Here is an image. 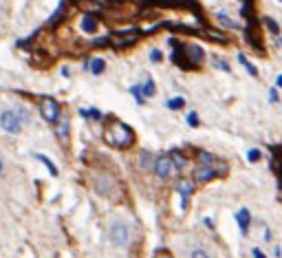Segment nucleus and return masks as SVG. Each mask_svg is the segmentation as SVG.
<instances>
[{
  "instance_id": "nucleus-32",
  "label": "nucleus",
  "mask_w": 282,
  "mask_h": 258,
  "mask_svg": "<svg viewBox=\"0 0 282 258\" xmlns=\"http://www.w3.org/2000/svg\"><path fill=\"white\" fill-rule=\"evenodd\" d=\"M2 172H4V165H2V161H0V177H2Z\"/></svg>"
},
{
  "instance_id": "nucleus-9",
  "label": "nucleus",
  "mask_w": 282,
  "mask_h": 258,
  "mask_svg": "<svg viewBox=\"0 0 282 258\" xmlns=\"http://www.w3.org/2000/svg\"><path fill=\"white\" fill-rule=\"evenodd\" d=\"M176 192H179V194L183 196V210H185V208H188L189 194L194 192V181H192V179H188V177L179 179V183H176Z\"/></svg>"
},
{
  "instance_id": "nucleus-17",
  "label": "nucleus",
  "mask_w": 282,
  "mask_h": 258,
  "mask_svg": "<svg viewBox=\"0 0 282 258\" xmlns=\"http://www.w3.org/2000/svg\"><path fill=\"white\" fill-rule=\"evenodd\" d=\"M183 106H185V99H183V97H172V99H167V108H170V111H181Z\"/></svg>"
},
{
  "instance_id": "nucleus-31",
  "label": "nucleus",
  "mask_w": 282,
  "mask_h": 258,
  "mask_svg": "<svg viewBox=\"0 0 282 258\" xmlns=\"http://www.w3.org/2000/svg\"><path fill=\"white\" fill-rule=\"evenodd\" d=\"M278 86L282 89V75H278Z\"/></svg>"
},
{
  "instance_id": "nucleus-1",
  "label": "nucleus",
  "mask_w": 282,
  "mask_h": 258,
  "mask_svg": "<svg viewBox=\"0 0 282 258\" xmlns=\"http://www.w3.org/2000/svg\"><path fill=\"white\" fill-rule=\"evenodd\" d=\"M227 164L218 157L210 155V152H201L198 155V165L194 170V181L196 183H210L212 179L220 177V174H227Z\"/></svg>"
},
{
  "instance_id": "nucleus-18",
  "label": "nucleus",
  "mask_w": 282,
  "mask_h": 258,
  "mask_svg": "<svg viewBox=\"0 0 282 258\" xmlns=\"http://www.w3.org/2000/svg\"><path fill=\"white\" fill-rule=\"evenodd\" d=\"M141 91H143V97H152V95L157 93V89H154V82L148 77V80H145V84L141 86Z\"/></svg>"
},
{
  "instance_id": "nucleus-2",
  "label": "nucleus",
  "mask_w": 282,
  "mask_h": 258,
  "mask_svg": "<svg viewBox=\"0 0 282 258\" xmlns=\"http://www.w3.org/2000/svg\"><path fill=\"white\" fill-rule=\"evenodd\" d=\"M101 137H104L106 143H110V146H115V148H121V150L123 148H130L132 143H135V133H132L123 121L115 119V117H110L108 124L104 126Z\"/></svg>"
},
{
  "instance_id": "nucleus-11",
  "label": "nucleus",
  "mask_w": 282,
  "mask_h": 258,
  "mask_svg": "<svg viewBox=\"0 0 282 258\" xmlns=\"http://www.w3.org/2000/svg\"><path fill=\"white\" fill-rule=\"evenodd\" d=\"M55 133L62 141H69V117L66 115H60L55 121Z\"/></svg>"
},
{
  "instance_id": "nucleus-29",
  "label": "nucleus",
  "mask_w": 282,
  "mask_h": 258,
  "mask_svg": "<svg viewBox=\"0 0 282 258\" xmlns=\"http://www.w3.org/2000/svg\"><path fill=\"white\" fill-rule=\"evenodd\" d=\"M269 99H271V102H278V91L276 89L269 91Z\"/></svg>"
},
{
  "instance_id": "nucleus-23",
  "label": "nucleus",
  "mask_w": 282,
  "mask_h": 258,
  "mask_svg": "<svg viewBox=\"0 0 282 258\" xmlns=\"http://www.w3.org/2000/svg\"><path fill=\"white\" fill-rule=\"evenodd\" d=\"M247 157H249V161H251V164H256V161H260V150H256V148H251V150H249V155H247Z\"/></svg>"
},
{
  "instance_id": "nucleus-24",
  "label": "nucleus",
  "mask_w": 282,
  "mask_h": 258,
  "mask_svg": "<svg viewBox=\"0 0 282 258\" xmlns=\"http://www.w3.org/2000/svg\"><path fill=\"white\" fill-rule=\"evenodd\" d=\"M188 124L192 126V128H196V126H198V115H196V113H189V115H188Z\"/></svg>"
},
{
  "instance_id": "nucleus-3",
  "label": "nucleus",
  "mask_w": 282,
  "mask_h": 258,
  "mask_svg": "<svg viewBox=\"0 0 282 258\" xmlns=\"http://www.w3.org/2000/svg\"><path fill=\"white\" fill-rule=\"evenodd\" d=\"M203 58H205V55H203V49L196 47V45H183L172 53V62H174L176 67L185 69V71H194V69H198L201 62H203Z\"/></svg>"
},
{
  "instance_id": "nucleus-30",
  "label": "nucleus",
  "mask_w": 282,
  "mask_h": 258,
  "mask_svg": "<svg viewBox=\"0 0 282 258\" xmlns=\"http://www.w3.org/2000/svg\"><path fill=\"white\" fill-rule=\"evenodd\" d=\"M254 258H267V256H264V254H262V252H260V249H258V247H256V249H254Z\"/></svg>"
},
{
  "instance_id": "nucleus-26",
  "label": "nucleus",
  "mask_w": 282,
  "mask_h": 258,
  "mask_svg": "<svg viewBox=\"0 0 282 258\" xmlns=\"http://www.w3.org/2000/svg\"><path fill=\"white\" fill-rule=\"evenodd\" d=\"M150 58H152V62H161V51H159V49L150 51Z\"/></svg>"
},
{
  "instance_id": "nucleus-27",
  "label": "nucleus",
  "mask_w": 282,
  "mask_h": 258,
  "mask_svg": "<svg viewBox=\"0 0 282 258\" xmlns=\"http://www.w3.org/2000/svg\"><path fill=\"white\" fill-rule=\"evenodd\" d=\"M192 258H210V256H207V252H203V249H194Z\"/></svg>"
},
{
  "instance_id": "nucleus-8",
  "label": "nucleus",
  "mask_w": 282,
  "mask_h": 258,
  "mask_svg": "<svg viewBox=\"0 0 282 258\" xmlns=\"http://www.w3.org/2000/svg\"><path fill=\"white\" fill-rule=\"evenodd\" d=\"M172 170H174V165H172L170 155L157 157V161H154V172H157L159 179H170L172 177Z\"/></svg>"
},
{
  "instance_id": "nucleus-5",
  "label": "nucleus",
  "mask_w": 282,
  "mask_h": 258,
  "mask_svg": "<svg viewBox=\"0 0 282 258\" xmlns=\"http://www.w3.org/2000/svg\"><path fill=\"white\" fill-rule=\"evenodd\" d=\"M40 113H42L44 121H48V124H55L57 117H60V104H57L53 97H44L42 104H40Z\"/></svg>"
},
{
  "instance_id": "nucleus-33",
  "label": "nucleus",
  "mask_w": 282,
  "mask_h": 258,
  "mask_svg": "<svg viewBox=\"0 0 282 258\" xmlns=\"http://www.w3.org/2000/svg\"><path fill=\"white\" fill-rule=\"evenodd\" d=\"M280 2H282V0H280Z\"/></svg>"
},
{
  "instance_id": "nucleus-22",
  "label": "nucleus",
  "mask_w": 282,
  "mask_h": 258,
  "mask_svg": "<svg viewBox=\"0 0 282 258\" xmlns=\"http://www.w3.org/2000/svg\"><path fill=\"white\" fill-rule=\"evenodd\" d=\"M132 95H135V97H137V102H139V104H143V93H141V86H132Z\"/></svg>"
},
{
  "instance_id": "nucleus-14",
  "label": "nucleus",
  "mask_w": 282,
  "mask_h": 258,
  "mask_svg": "<svg viewBox=\"0 0 282 258\" xmlns=\"http://www.w3.org/2000/svg\"><path fill=\"white\" fill-rule=\"evenodd\" d=\"M82 31L84 33H95L97 31V18H93V16H84L82 18Z\"/></svg>"
},
{
  "instance_id": "nucleus-12",
  "label": "nucleus",
  "mask_w": 282,
  "mask_h": 258,
  "mask_svg": "<svg viewBox=\"0 0 282 258\" xmlns=\"http://www.w3.org/2000/svg\"><path fill=\"white\" fill-rule=\"evenodd\" d=\"M236 221H238V227H240V234H242V236H247V232H249V223H251V214H249V210L242 208L240 212L236 214Z\"/></svg>"
},
{
  "instance_id": "nucleus-7",
  "label": "nucleus",
  "mask_w": 282,
  "mask_h": 258,
  "mask_svg": "<svg viewBox=\"0 0 282 258\" xmlns=\"http://www.w3.org/2000/svg\"><path fill=\"white\" fill-rule=\"evenodd\" d=\"M256 18V16H254ZM254 18H249L247 20V29H245V33H247V42H249L251 47H254V49H258L260 53H262L264 51V47H262V38H260V31H258V24H256V20Z\"/></svg>"
},
{
  "instance_id": "nucleus-16",
  "label": "nucleus",
  "mask_w": 282,
  "mask_h": 258,
  "mask_svg": "<svg viewBox=\"0 0 282 258\" xmlns=\"http://www.w3.org/2000/svg\"><path fill=\"white\" fill-rule=\"evenodd\" d=\"M238 62H240L242 67L247 69V73H249V75H258V71H256V67H254V64H251L249 60H247V58H245V55H242V53L238 55Z\"/></svg>"
},
{
  "instance_id": "nucleus-21",
  "label": "nucleus",
  "mask_w": 282,
  "mask_h": 258,
  "mask_svg": "<svg viewBox=\"0 0 282 258\" xmlns=\"http://www.w3.org/2000/svg\"><path fill=\"white\" fill-rule=\"evenodd\" d=\"M38 159L42 161V164H44V165H47V168H48V172H51L53 177H55V174H57V168H55V165L51 164V159H48V157H44V155H38Z\"/></svg>"
},
{
  "instance_id": "nucleus-25",
  "label": "nucleus",
  "mask_w": 282,
  "mask_h": 258,
  "mask_svg": "<svg viewBox=\"0 0 282 258\" xmlns=\"http://www.w3.org/2000/svg\"><path fill=\"white\" fill-rule=\"evenodd\" d=\"M154 258H174V256H172L170 252H165V249H157V252H154Z\"/></svg>"
},
{
  "instance_id": "nucleus-4",
  "label": "nucleus",
  "mask_w": 282,
  "mask_h": 258,
  "mask_svg": "<svg viewBox=\"0 0 282 258\" xmlns=\"http://www.w3.org/2000/svg\"><path fill=\"white\" fill-rule=\"evenodd\" d=\"M22 124H24V119L20 117L18 111H2L0 113V128H2L4 133L18 135L22 130Z\"/></svg>"
},
{
  "instance_id": "nucleus-19",
  "label": "nucleus",
  "mask_w": 282,
  "mask_h": 258,
  "mask_svg": "<svg viewBox=\"0 0 282 258\" xmlns=\"http://www.w3.org/2000/svg\"><path fill=\"white\" fill-rule=\"evenodd\" d=\"M216 18H218V23L227 24L229 29H238V23H234V20H229V16H227V14H216Z\"/></svg>"
},
{
  "instance_id": "nucleus-10",
  "label": "nucleus",
  "mask_w": 282,
  "mask_h": 258,
  "mask_svg": "<svg viewBox=\"0 0 282 258\" xmlns=\"http://www.w3.org/2000/svg\"><path fill=\"white\" fill-rule=\"evenodd\" d=\"M271 170L278 174V179H282V146H276L271 150Z\"/></svg>"
},
{
  "instance_id": "nucleus-13",
  "label": "nucleus",
  "mask_w": 282,
  "mask_h": 258,
  "mask_svg": "<svg viewBox=\"0 0 282 258\" xmlns=\"http://www.w3.org/2000/svg\"><path fill=\"white\" fill-rule=\"evenodd\" d=\"M88 69H91L93 75H101V73H104V69H106L104 58H93L91 62H88Z\"/></svg>"
},
{
  "instance_id": "nucleus-28",
  "label": "nucleus",
  "mask_w": 282,
  "mask_h": 258,
  "mask_svg": "<svg viewBox=\"0 0 282 258\" xmlns=\"http://www.w3.org/2000/svg\"><path fill=\"white\" fill-rule=\"evenodd\" d=\"M148 159H150L148 152H141V168H148Z\"/></svg>"
},
{
  "instance_id": "nucleus-20",
  "label": "nucleus",
  "mask_w": 282,
  "mask_h": 258,
  "mask_svg": "<svg viewBox=\"0 0 282 258\" xmlns=\"http://www.w3.org/2000/svg\"><path fill=\"white\" fill-rule=\"evenodd\" d=\"M264 24H267V29L273 33V36H278V33H280V27H278V23L273 18H264Z\"/></svg>"
},
{
  "instance_id": "nucleus-15",
  "label": "nucleus",
  "mask_w": 282,
  "mask_h": 258,
  "mask_svg": "<svg viewBox=\"0 0 282 258\" xmlns=\"http://www.w3.org/2000/svg\"><path fill=\"white\" fill-rule=\"evenodd\" d=\"M170 159H172V165H174L176 170H181V168L185 165V161H188L179 150H172V152H170Z\"/></svg>"
},
{
  "instance_id": "nucleus-6",
  "label": "nucleus",
  "mask_w": 282,
  "mask_h": 258,
  "mask_svg": "<svg viewBox=\"0 0 282 258\" xmlns=\"http://www.w3.org/2000/svg\"><path fill=\"white\" fill-rule=\"evenodd\" d=\"M128 236H130V230H128V225L123 221H115L113 225H110V238H113L115 245H126L128 243Z\"/></svg>"
}]
</instances>
